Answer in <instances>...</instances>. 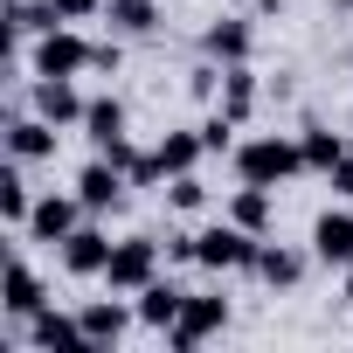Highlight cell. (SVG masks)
<instances>
[{
  "mask_svg": "<svg viewBox=\"0 0 353 353\" xmlns=\"http://www.w3.org/2000/svg\"><path fill=\"white\" fill-rule=\"evenodd\" d=\"M298 166H305V152H298V139H284V132L250 139V145L236 152V173H243L250 188H277V181H291Z\"/></svg>",
  "mask_w": 353,
  "mask_h": 353,
  "instance_id": "1",
  "label": "cell"
},
{
  "mask_svg": "<svg viewBox=\"0 0 353 353\" xmlns=\"http://www.w3.org/2000/svg\"><path fill=\"white\" fill-rule=\"evenodd\" d=\"M90 63H97V49H90L77 28L56 21V28L35 35V77H77V70H90Z\"/></svg>",
  "mask_w": 353,
  "mask_h": 353,
  "instance_id": "2",
  "label": "cell"
},
{
  "mask_svg": "<svg viewBox=\"0 0 353 353\" xmlns=\"http://www.w3.org/2000/svg\"><path fill=\"white\" fill-rule=\"evenodd\" d=\"M256 250H263V243H256L243 222H222V229H201V236H194V263H208V270H250Z\"/></svg>",
  "mask_w": 353,
  "mask_h": 353,
  "instance_id": "3",
  "label": "cell"
},
{
  "mask_svg": "<svg viewBox=\"0 0 353 353\" xmlns=\"http://www.w3.org/2000/svg\"><path fill=\"white\" fill-rule=\"evenodd\" d=\"M152 270H159V243H152V236H125V243H111V263H104L111 291H145Z\"/></svg>",
  "mask_w": 353,
  "mask_h": 353,
  "instance_id": "4",
  "label": "cell"
},
{
  "mask_svg": "<svg viewBox=\"0 0 353 353\" xmlns=\"http://www.w3.org/2000/svg\"><path fill=\"white\" fill-rule=\"evenodd\" d=\"M83 132H90V145H97L104 159H118V166H132V159H139V152H132V139H125V104H118V97H90Z\"/></svg>",
  "mask_w": 353,
  "mask_h": 353,
  "instance_id": "5",
  "label": "cell"
},
{
  "mask_svg": "<svg viewBox=\"0 0 353 353\" xmlns=\"http://www.w3.org/2000/svg\"><path fill=\"white\" fill-rule=\"evenodd\" d=\"M222 325H229V298H188L166 339H173V346H201V339H208V332H222Z\"/></svg>",
  "mask_w": 353,
  "mask_h": 353,
  "instance_id": "6",
  "label": "cell"
},
{
  "mask_svg": "<svg viewBox=\"0 0 353 353\" xmlns=\"http://www.w3.org/2000/svg\"><path fill=\"white\" fill-rule=\"evenodd\" d=\"M125 181H132V173L97 152V159L77 173V194H83V208H118V201H125Z\"/></svg>",
  "mask_w": 353,
  "mask_h": 353,
  "instance_id": "7",
  "label": "cell"
},
{
  "mask_svg": "<svg viewBox=\"0 0 353 353\" xmlns=\"http://www.w3.org/2000/svg\"><path fill=\"white\" fill-rule=\"evenodd\" d=\"M77 215H83V194H49V201H35L28 229H35V243H70L77 236Z\"/></svg>",
  "mask_w": 353,
  "mask_h": 353,
  "instance_id": "8",
  "label": "cell"
},
{
  "mask_svg": "<svg viewBox=\"0 0 353 353\" xmlns=\"http://www.w3.org/2000/svg\"><path fill=\"white\" fill-rule=\"evenodd\" d=\"M35 111H42L49 125H83V111H90V104L77 97V83H70V77H42V83H35Z\"/></svg>",
  "mask_w": 353,
  "mask_h": 353,
  "instance_id": "9",
  "label": "cell"
},
{
  "mask_svg": "<svg viewBox=\"0 0 353 353\" xmlns=\"http://www.w3.org/2000/svg\"><path fill=\"white\" fill-rule=\"evenodd\" d=\"M8 159H21V166H28V159H56V125H49L42 111H35V118H14V125H8Z\"/></svg>",
  "mask_w": 353,
  "mask_h": 353,
  "instance_id": "10",
  "label": "cell"
},
{
  "mask_svg": "<svg viewBox=\"0 0 353 353\" xmlns=\"http://www.w3.org/2000/svg\"><path fill=\"white\" fill-rule=\"evenodd\" d=\"M28 325H35L28 339H35V346H49V353H56V346H63V353H83V346H90L83 319H70V312H49V305H42V312H35Z\"/></svg>",
  "mask_w": 353,
  "mask_h": 353,
  "instance_id": "11",
  "label": "cell"
},
{
  "mask_svg": "<svg viewBox=\"0 0 353 353\" xmlns=\"http://www.w3.org/2000/svg\"><path fill=\"white\" fill-rule=\"evenodd\" d=\"M312 250H319L325 263H353V215H346V208H325L319 229H312Z\"/></svg>",
  "mask_w": 353,
  "mask_h": 353,
  "instance_id": "12",
  "label": "cell"
},
{
  "mask_svg": "<svg viewBox=\"0 0 353 353\" xmlns=\"http://www.w3.org/2000/svg\"><path fill=\"white\" fill-rule=\"evenodd\" d=\"M181 305H188V291L181 284H145L139 291V325H159V332H173V319H181Z\"/></svg>",
  "mask_w": 353,
  "mask_h": 353,
  "instance_id": "13",
  "label": "cell"
},
{
  "mask_svg": "<svg viewBox=\"0 0 353 353\" xmlns=\"http://www.w3.org/2000/svg\"><path fill=\"white\" fill-rule=\"evenodd\" d=\"M0 312H8V319H35V312H42V277H35L21 256L8 263V298H0Z\"/></svg>",
  "mask_w": 353,
  "mask_h": 353,
  "instance_id": "14",
  "label": "cell"
},
{
  "mask_svg": "<svg viewBox=\"0 0 353 353\" xmlns=\"http://www.w3.org/2000/svg\"><path fill=\"white\" fill-rule=\"evenodd\" d=\"M63 263H70L77 277H104V263H111V236H97V229H77V236L63 243Z\"/></svg>",
  "mask_w": 353,
  "mask_h": 353,
  "instance_id": "15",
  "label": "cell"
},
{
  "mask_svg": "<svg viewBox=\"0 0 353 353\" xmlns=\"http://www.w3.org/2000/svg\"><path fill=\"white\" fill-rule=\"evenodd\" d=\"M208 145H201V132H166L159 139V152H152V166H159V181L166 173H194V159H201Z\"/></svg>",
  "mask_w": 353,
  "mask_h": 353,
  "instance_id": "16",
  "label": "cell"
},
{
  "mask_svg": "<svg viewBox=\"0 0 353 353\" xmlns=\"http://www.w3.org/2000/svg\"><path fill=\"white\" fill-rule=\"evenodd\" d=\"M298 152H305V166H312V173H332V166L346 159V139H339V132H325V125H305Z\"/></svg>",
  "mask_w": 353,
  "mask_h": 353,
  "instance_id": "17",
  "label": "cell"
},
{
  "mask_svg": "<svg viewBox=\"0 0 353 353\" xmlns=\"http://www.w3.org/2000/svg\"><path fill=\"white\" fill-rule=\"evenodd\" d=\"M77 319H83L90 346H118V339H125V325H132V312H125V305H83Z\"/></svg>",
  "mask_w": 353,
  "mask_h": 353,
  "instance_id": "18",
  "label": "cell"
},
{
  "mask_svg": "<svg viewBox=\"0 0 353 353\" xmlns=\"http://www.w3.org/2000/svg\"><path fill=\"white\" fill-rule=\"evenodd\" d=\"M201 49H208L215 63H243V56H250V21H215V28L201 35Z\"/></svg>",
  "mask_w": 353,
  "mask_h": 353,
  "instance_id": "19",
  "label": "cell"
},
{
  "mask_svg": "<svg viewBox=\"0 0 353 353\" xmlns=\"http://www.w3.org/2000/svg\"><path fill=\"white\" fill-rule=\"evenodd\" d=\"M250 270H256L263 284H298V277H305V256H298V250H277V243H263Z\"/></svg>",
  "mask_w": 353,
  "mask_h": 353,
  "instance_id": "20",
  "label": "cell"
},
{
  "mask_svg": "<svg viewBox=\"0 0 353 353\" xmlns=\"http://www.w3.org/2000/svg\"><path fill=\"white\" fill-rule=\"evenodd\" d=\"M0 215H8L14 229L35 215V201H28V181H21V159H8V173H0Z\"/></svg>",
  "mask_w": 353,
  "mask_h": 353,
  "instance_id": "21",
  "label": "cell"
},
{
  "mask_svg": "<svg viewBox=\"0 0 353 353\" xmlns=\"http://www.w3.org/2000/svg\"><path fill=\"white\" fill-rule=\"evenodd\" d=\"M229 222H243L250 236H263V222H270V188H250V181H243V194L229 201Z\"/></svg>",
  "mask_w": 353,
  "mask_h": 353,
  "instance_id": "22",
  "label": "cell"
},
{
  "mask_svg": "<svg viewBox=\"0 0 353 353\" xmlns=\"http://www.w3.org/2000/svg\"><path fill=\"white\" fill-rule=\"evenodd\" d=\"M250 104H256V83H250L243 63H229V70H222V111H229V118H250Z\"/></svg>",
  "mask_w": 353,
  "mask_h": 353,
  "instance_id": "23",
  "label": "cell"
},
{
  "mask_svg": "<svg viewBox=\"0 0 353 353\" xmlns=\"http://www.w3.org/2000/svg\"><path fill=\"white\" fill-rule=\"evenodd\" d=\"M104 14H111V28L145 35V28H152V0H104Z\"/></svg>",
  "mask_w": 353,
  "mask_h": 353,
  "instance_id": "24",
  "label": "cell"
},
{
  "mask_svg": "<svg viewBox=\"0 0 353 353\" xmlns=\"http://www.w3.org/2000/svg\"><path fill=\"white\" fill-rule=\"evenodd\" d=\"M201 201H208V188L194 181V173H173V208H181V215H194Z\"/></svg>",
  "mask_w": 353,
  "mask_h": 353,
  "instance_id": "25",
  "label": "cell"
},
{
  "mask_svg": "<svg viewBox=\"0 0 353 353\" xmlns=\"http://www.w3.org/2000/svg\"><path fill=\"white\" fill-rule=\"evenodd\" d=\"M229 132H236V118L222 111V118H208V125H201V145H208V152H222V145H229Z\"/></svg>",
  "mask_w": 353,
  "mask_h": 353,
  "instance_id": "26",
  "label": "cell"
},
{
  "mask_svg": "<svg viewBox=\"0 0 353 353\" xmlns=\"http://www.w3.org/2000/svg\"><path fill=\"white\" fill-rule=\"evenodd\" d=\"M325 181H332V194H353V152H346V159L325 173Z\"/></svg>",
  "mask_w": 353,
  "mask_h": 353,
  "instance_id": "27",
  "label": "cell"
},
{
  "mask_svg": "<svg viewBox=\"0 0 353 353\" xmlns=\"http://www.w3.org/2000/svg\"><path fill=\"white\" fill-rule=\"evenodd\" d=\"M346 298H353V263H346Z\"/></svg>",
  "mask_w": 353,
  "mask_h": 353,
  "instance_id": "28",
  "label": "cell"
}]
</instances>
